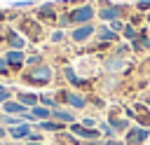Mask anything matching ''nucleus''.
Returning <instances> with one entry per match:
<instances>
[{
    "label": "nucleus",
    "mask_w": 150,
    "mask_h": 145,
    "mask_svg": "<svg viewBox=\"0 0 150 145\" xmlns=\"http://www.w3.org/2000/svg\"><path fill=\"white\" fill-rule=\"evenodd\" d=\"M23 80L30 82V84H47V82L52 80V70H49L47 65H40V68L28 70V72L23 75Z\"/></svg>",
    "instance_id": "f257e3e1"
},
{
    "label": "nucleus",
    "mask_w": 150,
    "mask_h": 145,
    "mask_svg": "<svg viewBox=\"0 0 150 145\" xmlns=\"http://www.w3.org/2000/svg\"><path fill=\"white\" fill-rule=\"evenodd\" d=\"M73 133H77L80 138H84V140H96L98 136H101V131H94V129H87V126H82V124H73V129H70Z\"/></svg>",
    "instance_id": "f03ea898"
},
{
    "label": "nucleus",
    "mask_w": 150,
    "mask_h": 145,
    "mask_svg": "<svg viewBox=\"0 0 150 145\" xmlns=\"http://www.w3.org/2000/svg\"><path fill=\"white\" fill-rule=\"evenodd\" d=\"M94 16V9L91 7H80V9H75L70 16H68V21H75V23H82V21H89Z\"/></svg>",
    "instance_id": "7ed1b4c3"
},
{
    "label": "nucleus",
    "mask_w": 150,
    "mask_h": 145,
    "mask_svg": "<svg viewBox=\"0 0 150 145\" xmlns=\"http://www.w3.org/2000/svg\"><path fill=\"white\" fill-rule=\"evenodd\" d=\"M148 136H150L148 129H134V131L129 133V143H131V145H141L143 140H148Z\"/></svg>",
    "instance_id": "20e7f679"
},
{
    "label": "nucleus",
    "mask_w": 150,
    "mask_h": 145,
    "mask_svg": "<svg viewBox=\"0 0 150 145\" xmlns=\"http://www.w3.org/2000/svg\"><path fill=\"white\" fill-rule=\"evenodd\" d=\"M9 136H12V138H28V136H30V126H28V124H21V126L12 129Z\"/></svg>",
    "instance_id": "39448f33"
},
{
    "label": "nucleus",
    "mask_w": 150,
    "mask_h": 145,
    "mask_svg": "<svg viewBox=\"0 0 150 145\" xmlns=\"http://www.w3.org/2000/svg\"><path fill=\"white\" fill-rule=\"evenodd\" d=\"M94 33V28L91 26H84V28H77L75 33H73V40H77V42H82V40H87L89 35Z\"/></svg>",
    "instance_id": "423d86ee"
},
{
    "label": "nucleus",
    "mask_w": 150,
    "mask_h": 145,
    "mask_svg": "<svg viewBox=\"0 0 150 145\" xmlns=\"http://www.w3.org/2000/svg\"><path fill=\"white\" fill-rule=\"evenodd\" d=\"M63 98H66L70 105H75V108H84V98L77 96V94H68V91H63Z\"/></svg>",
    "instance_id": "0eeeda50"
},
{
    "label": "nucleus",
    "mask_w": 150,
    "mask_h": 145,
    "mask_svg": "<svg viewBox=\"0 0 150 145\" xmlns=\"http://www.w3.org/2000/svg\"><path fill=\"white\" fill-rule=\"evenodd\" d=\"M9 65H21V61H23V54L19 51V49H14V51H9L7 54V58H5Z\"/></svg>",
    "instance_id": "6e6552de"
},
{
    "label": "nucleus",
    "mask_w": 150,
    "mask_h": 145,
    "mask_svg": "<svg viewBox=\"0 0 150 145\" xmlns=\"http://www.w3.org/2000/svg\"><path fill=\"white\" fill-rule=\"evenodd\" d=\"M5 112H7V115H9V112H23V115H26L28 110L23 108V103H9V101H7V103H5Z\"/></svg>",
    "instance_id": "1a4fd4ad"
},
{
    "label": "nucleus",
    "mask_w": 150,
    "mask_h": 145,
    "mask_svg": "<svg viewBox=\"0 0 150 145\" xmlns=\"http://www.w3.org/2000/svg\"><path fill=\"white\" fill-rule=\"evenodd\" d=\"M40 129H45V131H63V122H40Z\"/></svg>",
    "instance_id": "9d476101"
},
{
    "label": "nucleus",
    "mask_w": 150,
    "mask_h": 145,
    "mask_svg": "<svg viewBox=\"0 0 150 145\" xmlns=\"http://www.w3.org/2000/svg\"><path fill=\"white\" fill-rule=\"evenodd\" d=\"M120 7H108V9H101V19H117L120 16Z\"/></svg>",
    "instance_id": "9b49d317"
},
{
    "label": "nucleus",
    "mask_w": 150,
    "mask_h": 145,
    "mask_svg": "<svg viewBox=\"0 0 150 145\" xmlns=\"http://www.w3.org/2000/svg\"><path fill=\"white\" fill-rule=\"evenodd\" d=\"M30 115H33V117H38V119H42V122H47V117H49L52 112H49L47 108H38V105H35V108L30 110Z\"/></svg>",
    "instance_id": "f8f14e48"
},
{
    "label": "nucleus",
    "mask_w": 150,
    "mask_h": 145,
    "mask_svg": "<svg viewBox=\"0 0 150 145\" xmlns=\"http://www.w3.org/2000/svg\"><path fill=\"white\" fill-rule=\"evenodd\" d=\"M19 98H21L23 105H33L35 108V103H38V96H33V94H19Z\"/></svg>",
    "instance_id": "ddd939ff"
},
{
    "label": "nucleus",
    "mask_w": 150,
    "mask_h": 145,
    "mask_svg": "<svg viewBox=\"0 0 150 145\" xmlns=\"http://www.w3.org/2000/svg\"><path fill=\"white\" fill-rule=\"evenodd\" d=\"M52 115H54L56 119H61V122H73V115H70V112H66V110H54Z\"/></svg>",
    "instance_id": "4468645a"
},
{
    "label": "nucleus",
    "mask_w": 150,
    "mask_h": 145,
    "mask_svg": "<svg viewBox=\"0 0 150 145\" xmlns=\"http://www.w3.org/2000/svg\"><path fill=\"white\" fill-rule=\"evenodd\" d=\"M9 42H12V47H14V49H21V47H23V40H21L16 33H9Z\"/></svg>",
    "instance_id": "2eb2a0df"
},
{
    "label": "nucleus",
    "mask_w": 150,
    "mask_h": 145,
    "mask_svg": "<svg viewBox=\"0 0 150 145\" xmlns=\"http://www.w3.org/2000/svg\"><path fill=\"white\" fill-rule=\"evenodd\" d=\"M101 40H115V30H108V28H101Z\"/></svg>",
    "instance_id": "dca6fc26"
},
{
    "label": "nucleus",
    "mask_w": 150,
    "mask_h": 145,
    "mask_svg": "<svg viewBox=\"0 0 150 145\" xmlns=\"http://www.w3.org/2000/svg\"><path fill=\"white\" fill-rule=\"evenodd\" d=\"M66 77H68V80H70V82H73V84H84V82H82V80H77V77H75V72H73V70H70V68H68V70H66Z\"/></svg>",
    "instance_id": "f3484780"
},
{
    "label": "nucleus",
    "mask_w": 150,
    "mask_h": 145,
    "mask_svg": "<svg viewBox=\"0 0 150 145\" xmlns=\"http://www.w3.org/2000/svg\"><path fill=\"white\" fill-rule=\"evenodd\" d=\"M40 14H42V16H47V19H54V12H52V7H42V9H40Z\"/></svg>",
    "instance_id": "a211bd4d"
},
{
    "label": "nucleus",
    "mask_w": 150,
    "mask_h": 145,
    "mask_svg": "<svg viewBox=\"0 0 150 145\" xmlns=\"http://www.w3.org/2000/svg\"><path fill=\"white\" fill-rule=\"evenodd\" d=\"M112 126H115V131H124V129H127L129 124H127V122L122 119V122H112Z\"/></svg>",
    "instance_id": "6ab92c4d"
},
{
    "label": "nucleus",
    "mask_w": 150,
    "mask_h": 145,
    "mask_svg": "<svg viewBox=\"0 0 150 145\" xmlns=\"http://www.w3.org/2000/svg\"><path fill=\"white\" fill-rule=\"evenodd\" d=\"M101 133H105V136H112L115 131H112V126H110V124H101Z\"/></svg>",
    "instance_id": "aec40b11"
},
{
    "label": "nucleus",
    "mask_w": 150,
    "mask_h": 145,
    "mask_svg": "<svg viewBox=\"0 0 150 145\" xmlns=\"http://www.w3.org/2000/svg\"><path fill=\"white\" fill-rule=\"evenodd\" d=\"M7 98H9V91L7 89H0V103H7Z\"/></svg>",
    "instance_id": "412c9836"
},
{
    "label": "nucleus",
    "mask_w": 150,
    "mask_h": 145,
    "mask_svg": "<svg viewBox=\"0 0 150 145\" xmlns=\"http://www.w3.org/2000/svg\"><path fill=\"white\" fill-rule=\"evenodd\" d=\"M40 101H42L45 105H49V108H54V98H49V96H42Z\"/></svg>",
    "instance_id": "4be33fe9"
},
{
    "label": "nucleus",
    "mask_w": 150,
    "mask_h": 145,
    "mask_svg": "<svg viewBox=\"0 0 150 145\" xmlns=\"http://www.w3.org/2000/svg\"><path fill=\"white\" fill-rule=\"evenodd\" d=\"M124 35H127V37H136V33H134V28H131V26H127V28H124Z\"/></svg>",
    "instance_id": "5701e85b"
},
{
    "label": "nucleus",
    "mask_w": 150,
    "mask_h": 145,
    "mask_svg": "<svg viewBox=\"0 0 150 145\" xmlns=\"http://www.w3.org/2000/svg\"><path fill=\"white\" fill-rule=\"evenodd\" d=\"M138 9H150V0H141L138 2Z\"/></svg>",
    "instance_id": "b1692460"
},
{
    "label": "nucleus",
    "mask_w": 150,
    "mask_h": 145,
    "mask_svg": "<svg viewBox=\"0 0 150 145\" xmlns=\"http://www.w3.org/2000/svg\"><path fill=\"white\" fill-rule=\"evenodd\" d=\"M52 40H54V42H59V40H63V33H61V30H56V33L52 35Z\"/></svg>",
    "instance_id": "393cba45"
},
{
    "label": "nucleus",
    "mask_w": 150,
    "mask_h": 145,
    "mask_svg": "<svg viewBox=\"0 0 150 145\" xmlns=\"http://www.w3.org/2000/svg\"><path fill=\"white\" fill-rule=\"evenodd\" d=\"M5 72H7V61L0 58V75H5Z\"/></svg>",
    "instance_id": "a878e982"
},
{
    "label": "nucleus",
    "mask_w": 150,
    "mask_h": 145,
    "mask_svg": "<svg viewBox=\"0 0 150 145\" xmlns=\"http://www.w3.org/2000/svg\"><path fill=\"white\" fill-rule=\"evenodd\" d=\"M5 122H7V124H16L19 119H14V117H9V115H7V117H5Z\"/></svg>",
    "instance_id": "bb28decb"
},
{
    "label": "nucleus",
    "mask_w": 150,
    "mask_h": 145,
    "mask_svg": "<svg viewBox=\"0 0 150 145\" xmlns=\"http://www.w3.org/2000/svg\"><path fill=\"white\" fill-rule=\"evenodd\" d=\"M2 16H5V14H2V12H0V19H2Z\"/></svg>",
    "instance_id": "cd10ccee"
},
{
    "label": "nucleus",
    "mask_w": 150,
    "mask_h": 145,
    "mask_svg": "<svg viewBox=\"0 0 150 145\" xmlns=\"http://www.w3.org/2000/svg\"><path fill=\"white\" fill-rule=\"evenodd\" d=\"M148 47H150V40H148Z\"/></svg>",
    "instance_id": "c85d7f7f"
},
{
    "label": "nucleus",
    "mask_w": 150,
    "mask_h": 145,
    "mask_svg": "<svg viewBox=\"0 0 150 145\" xmlns=\"http://www.w3.org/2000/svg\"><path fill=\"white\" fill-rule=\"evenodd\" d=\"M0 89H2V87H0Z\"/></svg>",
    "instance_id": "c756f323"
}]
</instances>
